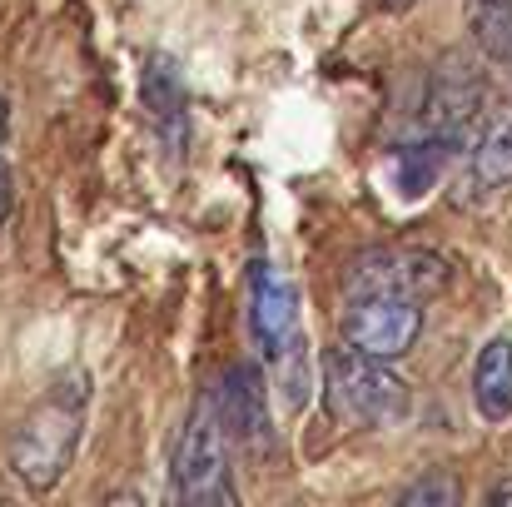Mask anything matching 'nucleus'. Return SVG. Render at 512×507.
<instances>
[{"mask_svg": "<svg viewBox=\"0 0 512 507\" xmlns=\"http://www.w3.org/2000/svg\"><path fill=\"white\" fill-rule=\"evenodd\" d=\"M90 398V383H65L60 393H50L45 403H35L15 438H10V468L20 473V483H30L35 493L55 488L60 473L70 468L75 438H80V408Z\"/></svg>", "mask_w": 512, "mask_h": 507, "instance_id": "1", "label": "nucleus"}, {"mask_svg": "<svg viewBox=\"0 0 512 507\" xmlns=\"http://www.w3.org/2000/svg\"><path fill=\"white\" fill-rule=\"evenodd\" d=\"M324 398L334 418L348 428H383L408 413V388L383 368V358H368L358 348H334L324 358Z\"/></svg>", "mask_w": 512, "mask_h": 507, "instance_id": "2", "label": "nucleus"}, {"mask_svg": "<svg viewBox=\"0 0 512 507\" xmlns=\"http://www.w3.org/2000/svg\"><path fill=\"white\" fill-rule=\"evenodd\" d=\"M174 488L189 507H234V483H229V433L219 423L214 398H199L189 408V423L179 433L174 453Z\"/></svg>", "mask_w": 512, "mask_h": 507, "instance_id": "3", "label": "nucleus"}, {"mask_svg": "<svg viewBox=\"0 0 512 507\" xmlns=\"http://www.w3.org/2000/svg\"><path fill=\"white\" fill-rule=\"evenodd\" d=\"M254 334L264 343L269 363L279 368V383L289 388V408H299L309 398V378H304V334L294 314V289L264 269L254 279Z\"/></svg>", "mask_w": 512, "mask_h": 507, "instance_id": "4", "label": "nucleus"}, {"mask_svg": "<svg viewBox=\"0 0 512 507\" xmlns=\"http://www.w3.org/2000/svg\"><path fill=\"white\" fill-rule=\"evenodd\" d=\"M448 284V264L428 249H373L348 264L343 289L348 299L363 294H403V299H428Z\"/></svg>", "mask_w": 512, "mask_h": 507, "instance_id": "5", "label": "nucleus"}, {"mask_svg": "<svg viewBox=\"0 0 512 507\" xmlns=\"http://www.w3.org/2000/svg\"><path fill=\"white\" fill-rule=\"evenodd\" d=\"M339 329L348 348L388 363L413 348V338L423 329V309L418 299H403V294H363V299H348Z\"/></svg>", "mask_w": 512, "mask_h": 507, "instance_id": "6", "label": "nucleus"}, {"mask_svg": "<svg viewBox=\"0 0 512 507\" xmlns=\"http://www.w3.org/2000/svg\"><path fill=\"white\" fill-rule=\"evenodd\" d=\"M214 408H219V423L229 433V443L244 453V458H264L274 448V423H269V408H264V383H259V368L249 363H234L214 393Z\"/></svg>", "mask_w": 512, "mask_h": 507, "instance_id": "7", "label": "nucleus"}, {"mask_svg": "<svg viewBox=\"0 0 512 507\" xmlns=\"http://www.w3.org/2000/svg\"><path fill=\"white\" fill-rule=\"evenodd\" d=\"M473 403L488 423L512 418V338H493L473 363Z\"/></svg>", "mask_w": 512, "mask_h": 507, "instance_id": "8", "label": "nucleus"}, {"mask_svg": "<svg viewBox=\"0 0 512 507\" xmlns=\"http://www.w3.org/2000/svg\"><path fill=\"white\" fill-rule=\"evenodd\" d=\"M478 115V80L468 75V70H458V60L438 75V90H433V105H428V125L443 135V140H453L468 120Z\"/></svg>", "mask_w": 512, "mask_h": 507, "instance_id": "9", "label": "nucleus"}, {"mask_svg": "<svg viewBox=\"0 0 512 507\" xmlns=\"http://www.w3.org/2000/svg\"><path fill=\"white\" fill-rule=\"evenodd\" d=\"M473 179L483 189H512V105L493 110L473 145Z\"/></svg>", "mask_w": 512, "mask_h": 507, "instance_id": "10", "label": "nucleus"}, {"mask_svg": "<svg viewBox=\"0 0 512 507\" xmlns=\"http://www.w3.org/2000/svg\"><path fill=\"white\" fill-rule=\"evenodd\" d=\"M458 498H463V488L448 473H423L418 483L403 488V503L408 507H453Z\"/></svg>", "mask_w": 512, "mask_h": 507, "instance_id": "11", "label": "nucleus"}, {"mask_svg": "<svg viewBox=\"0 0 512 507\" xmlns=\"http://www.w3.org/2000/svg\"><path fill=\"white\" fill-rule=\"evenodd\" d=\"M488 503H493V507H508L512 503V478H508V483H498V488L488 493Z\"/></svg>", "mask_w": 512, "mask_h": 507, "instance_id": "12", "label": "nucleus"}, {"mask_svg": "<svg viewBox=\"0 0 512 507\" xmlns=\"http://www.w3.org/2000/svg\"><path fill=\"white\" fill-rule=\"evenodd\" d=\"M5 209H10V179H5V169H0V219H5Z\"/></svg>", "mask_w": 512, "mask_h": 507, "instance_id": "13", "label": "nucleus"}, {"mask_svg": "<svg viewBox=\"0 0 512 507\" xmlns=\"http://www.w3.org/2000/svg\"><path fill=\"white\" fill-rule=\"evenodd\" d=\"M5 130H10V105L0 100V145H5Z\"/></svg>", "mask_w": 512, "mask_h": 507, "instance_id": "14", "label": "nucleus"}, {"mask_svg": "<svg viewBox=\"0 0 512 507\" xmlns=\"http://www.w3.org/2000/svg\"><path fill=\"white\" fill-rule=\"evenodd\" d=\"M383 5H393V10H408V5H418V0H383Z\"/></svg>", "mask_w": 512, "mask_h": 507, "instance_id": "15", "label": "nucleus"}]
</instances>
